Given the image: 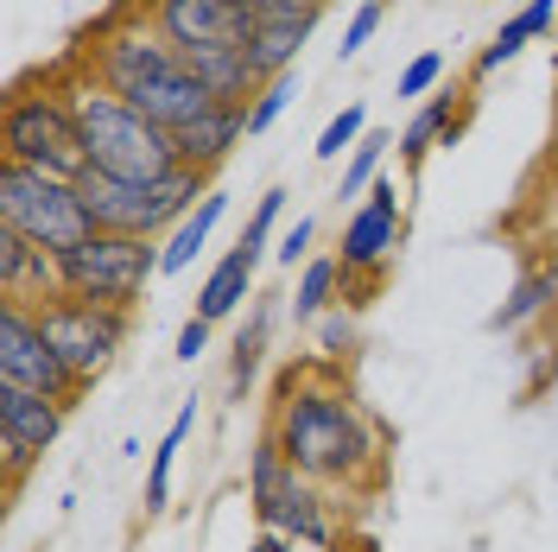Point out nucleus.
<instances>
[{
	"label": "nucleus",
	"mask_w": 558,
	"mask_h": 552,
	"mask_svg": "<svg viewBox=\"0 0 558 552\" xmlns=\"http://www.w3.org/2000/svg\"><path fill=\"white\" fill-rule=\"evenodd\" d=\"M267 432L317 489H362L381 477V425L330 375V362H292L279 375Z\"/></svg>",
	"instance_id": "1"
},
{
	"label": "nucleus",
	"mask_w": 558,
	"mask_h": 552,
	"mask_svg": "<svg viewBox=\"0 0 558 552\" xmlns=\"http://www.w3.org/2000/svg\"><path fill=\"white\" fill-rule=\"evenodd\" d=\"M89 76H96L102 89H114L121 103H134L140 115H146L153 128H166V134L191 128L197 115L216 108V96L184 70L178 45H166V38L153 33L146 13L96 33V45H89Z\"/></svg>",
	"instance_id": "2"
},
{
	"label": "nucleus",
	"mask_w": 558,
	"mask_h": 552,
	"mask_svg": "<svg viewBox=\"0 0 558 552\" xmlns=\"http://www.w3.org/2000/svg\"><path fill=\"white\" fill-rule=\"evenodd\" d=\"M70 108H76V128H83V153H89V172L108 178H134L153 184L178 166V146L166 128H153L134 103H121L114 89H102L89 70L70 83Z\"/></svg>",
	"instance_id": "3"
},
{
	"label": "nucleus",
	"mask_w": 558,
	"mask_h": 552,
	"mask_svg": "<svg viewBox=\"0 0 558 552\" xmlns=\"http://www.w3.org/2000/svg\"><path fill=\"white\" fill-rule=\"evenodd\" d=\"M83 191V209L102 236H140V242H166L191 209L216 191V178L197 172V166H172L153 184H134V178H108V172H83L76 178Z\"/></svg>",
	"instance_id": "4"
},
{
	"label": "nucleus",
	"mask_w": 558,
	"mask_h": 552,
	"mask_svg": "<svg viewBox=\"0 0 558 552\" xmlns=\"http://www.w3.org/2000/svg\"><path fill=\"white\" fill-rule=\"evenodd\" d=\"M0 159L13 166H33L51 178H76L89 172V153H83V128H76V108L70 89L51 83H20L7 108H0Z\"/></svg>",
	"instance_id": "5"
},
{
	"label": "nucleus",
	"mask_w": 558,
	"mask_h": 552,
	"mask_svg": "<svg viewBox=\"0 0 558 552\" xmlns=\"http://www.w3.org/2000/svg\"><path fill=\"white\" fill-rule=\"evenodd\" d=\"M0 223L20 229L45 254H70V248H83L96 236L83 191L70 178L33 172V166H13V159H0Z\"/></svg>",
	"instance_id": "6"
},
{
	"label": "nucleus",
	"mask_w": 558,
	"mask_h": 552,
	"mask_svg": "<svg viewBox=\"0 0 558 552\" xmlns=\"http://www.w3.org/2000/svg\"><path fill=\"white\" fill-rule=\"evenodd\" d=\"M58 274H64L70 299H96V305H121L134 311L146 299V286L159 279V242H140V236H89L83 248L58 254Z\"/></svg>",
	"instance_id": "7"
},
{
	"label": "nucleus",
	"mask_w": 558,
	"mask_h": 552,
	"mask_svg": "<svg viewBox=\"0 0 558 552\" xmlns=\"http://www.w3.org/2000/svg\"><path fill=\"white\" fill-rule=\"evenodd\" d=\"M38 331L51 337V349L64 356V369L76 375V387L89 394L114 369V356L128 349V337H134V311L96 305V299H70L64 292V299L38 305Z\"/></svg>",
	"instance_id": "8"
},
{
	"label": "nucleus",
	"mask_w": 558,
	"mask_h": 552,
	"mask_svg": "<svg viewBox=\"0 0 558 552\" xmlns=\"http://www.w3.org/2000/svg\"><path fill=\"white\" fill-rule=\"evenodd\" d=\"M407 248V204H400V184L381 178L355 209H343V242H337V261H343V279H375L393 267V254Z\"/></svg>",
	"instance_id": "9"
},
{
	"label": "nucleus",
	"mask_w": 558,
	"mask_h": 552,
	"mask_svg": "<svg viewBox=\"0 0 558 552\" xmlns=\"http://www.w3.org/2000/svg\"><path fill=\"white\" fill-rule=\"evenodd\" d=\"M0 381H7V387L51 394V400H64V407L83 400V387H76V375L64 369V356H58L51 337L38 331V311L7 305V299H0Z\"/></svg>",
	"instance_id": "10"
},
{
	"label": "nucleus",
	"mask_w": 558,
	"mask_h": 552,
	"mask_svg": "<svg viewBox=\"0 0 558 552\" xmlns=\"http://www.w3.org/2000/svg\"><path fill=\"white\" fill-rule=\"evenodd\" d=\"M70 407L33 387H7L0 381V457H7V495H20V483L33 477V464L58 445Z\"/></svg>",
	"instance_id": "11"
},
{
	"label": "nucleus",
	"mask_w": 558,
	"mask_h": 552,
	"mask_svg": "<svg viewBox=\"0 0 558 552\" xmlns=\"http://www.w3.org/2000/svg\"><path fill=\"white\" fill-rule=\"evenodd\" d=\"M140 13L178 51H191V45H242L247 51V38H254V13L229 7V0H146Z\"/></svg>",
	"instance_id": "12"
},
{
	"label": "nucleus",
	"mask_w": 558,
	"mask_h": 552,
	"mask_svg": "<svg viewBox=\"0 0 558 552\" xmlns=\"http://www.w3.org/2000/svg\"><path fill=\"white\" fill-rule=\"evenodd\" d=\"M317 20H324V7H305V0H279L267 13H254V38H247L254 76L274 83L286 70H299V51H305V38L317 33Z\"/></svg>",
	"instance_id": "13"
},
{
	"label": "nucleus",
	"mask_w": 558,
	"mask_h": 552,
	"mask_svg": "<svg viewBox=\"0 0 558 552\" xmlns=\"http://www.w3.org/2000/svg\"><path fill=\"white\" fill-rule=\"evenodd\" d=\"M0 299L7 305H51V299H64V274H58V254H45L33 248L20 229H7L0 223Z\"/></svg>",
	"instance_id": "14"
},
{
	"label": "nucleus",
	"mask_w": 558,
	"mask_h": 552,
	"mask_svg": "<svg viewBox=\"0 0 558 552\" xmlns=\"http://www.w3.org/2000/svg\"><path fill=\"white\" fill-rule=\"evenodd\" d=\"M463 121H470V96H463L457 83H445L438 96H425V103L400 121V134H393V146H400V166H407V172H418V166H425V153L457 146Z\"/></svg>",
	"instance_id": "15"
},
{
	"label": "nucleus",
	"mask_w": 558,
	"mask_h": 552,
	"mask_svg": "<svg viewBox=\"0 0 558 552\" xmlns=\"http://www.w3.org/2000/svg\"><path fill=\"white\" fill-rule=\"evenodd\" d=\"M242 140H247V103H216L191 128H178L172 146H178V166H197V172L216 178V166H229Z\"/></svg>",
	"instance_id": "16"
},
{
	"label": "nucleus",
	"mask_w": 558,
	"mask_h": 552,
	"mask_svg": "<svg viewBox=\"0 0 558 552\" xmlns=\"http://www.w3.org/2000/svg\"><path fill=\"white\" fill-rule=\"evenodd\" d=\"M299 464L279 451L274 432H260L254 439V451H247V515H254V527H279V515H286V502L299 495Z\"/></svg>",
	"instance_id": "17"
},
{
	"label": "nucleus",
	"mask_w": 558,
	"mask_h": 552,
	"mask_svg": "<svg viewBox=\"0 0 558 552\" xmlns=\"http://www.w3.org/2000/svg\"><path fill=\"white\" fill-rule=\"evenodd\" d=\"M558 311V254L546 248V254H533L521 267V279H514V292L495 305V317H488V331H501V337H521V331H533V324H546Z\"/></svg>",
	"instance_id": "18"
},
{
	"label": "nucleus",
	"mask_w": 558,
	"mask_h": 552,
	"mask_svg": "<svg viewBox=\"0 0 558 552\" xmlns=\"http://www.w3.org/2000/svg\"><path fill=\"white\" fill-rule=\"evenodd\" d=\"M254 274H260V261H254L247 248H222V254L209 261V274L197 279V311H191V317L222 324V317H235L242 305H254V299H260V292H254Z\"/></svg>",
	"instance_id": "19"
},
{
	"label": "nucleus",
	"mask_w": 558,
	"mask_h": 552,
	"mask_svg": "<svg viewBox=\"0 0 558 552\" xmlns=\"http://www.w3.org/2000/svg\"><path fill=\"white\" fill-rule=\"evenodd\" d=\"M553 20H558V0H526L521 13H508V20H501V33L470 58V83H488L495 70H508L526 45H539V38L553 33Z\"/></svg>",
	"instance_id": "20"
},
{
	"label": "nucleus",
	"mask_w": 558,
	"mask_h": 552,
	"mask_svg": "<svg viewBox=\"0 0 558 552\" xmlns=\"http://www.w3.org/2000/svg\"><path fill=\"white\" fill-rule=\"evenodd\" d=\"M222 216H229V191L216 184L204 204L191 209V216L178 223L172 236L159 242V274H166V279H172V274H191V267H197V254L209 248V236H216V223H222Z\"/></svg>",
	"instance_id": "21"
},
{
	"label": "nucleus",
	"mask_w": 558,
	"mask_h": 552,
	"mask_svg": "<svg viewBox=\"0 0 558 552\" xmlns=\"http://www.w3.org/2000/svg\"><path fill=\"white\" fill-rule=\"evenodd\" d=\"M274 299H279V292H260V299L247 305L242 331H235V344H229V400H247V387H254L260 362H267V337H274Z\"/></svg>",
	"instance_id": "22"
},
{
	"label": "nucleus",
	"mask_w": 558,
	"mask_h": 552,
	"mask_svg": "<svg viewBox=\"0 0 558 552\" xmlns=\"http://www.w3.org/2000/svg\"><path fill=\"white\" fill-rule=\"evenodd\" d=\"M337 299H343V261L337 254H312L299 267V286L286 292V311H292L299 331H312L324 311H337Z\"/></svg>",
	"instance_id": "23"
},
{
	"label": "nucleus",
	"mask_w": 558,
	"mask_h": 552,
	"mask_svg": "<svg viewBox=\"0 0 558 552\" xmlns=\"http://www.w3.org/2000/svg\"><path fill=\"white\" fill-rule=\"evenodd\" d=\"M191 425H197V394L178 407L172 425H166V439L153 445V464H146V520H159L166 508H172V470H178V451H184V439H191Z\"/></svg>",
	"instance_id": "24"
},
{
	"label": "nucleus",
	"mask_w": 558,
	"mask_h": 552,
	"mask_svg": "<svg viewBox=\"0 0 558 552\" xmlns=\"http://www.w3.org/2000/svg\"><path fill=\"white\" fill-rule=\"evenodd\" d=\"M274 533H286V540H299V547H317V552H337V515H330V495L317 483H299V495L286 502V515H279Z\"/></svg>",
	"instance_id": "25"
},
{
	"label": "nucleus",
	"mask_w": 558,
	"mask_h": 552,
	"mask_svg": "<svg viewBox=\"0 0 558 552\" xmlns=\"http://www.w3.org/2000/svg\"><path fill=\"white\" fill-rule=\"evenodd\" d=\"M387 146H393V134H387V128H368V134H362V146L349 153L343 178H337V204H343V209H355L387 178Z\"/></svg>",
	"instance_id": "26"
},
{
	"label": "nucleus",
	"mask_w": 558,
	"mask_h": 552,
	"mask_svg": "<svg viewBox=\"0 0 558 552\" xmlns=\"http://www.w3.org/2000/svg\"><path fill=\"white\" fill-rule=\"evenodd\" d=\"M362 134H368V103H349V108H337V115L324 121V134H317L312 159H324V166H337V159H349V153L362 146Z\"/></svg>",
	"instance_id": "27"
},
{
	"label": "nucleus",
	"mask_w": 558,
	"mask_h": 552,
	"mask_svg": "<svg viewBox=\"0 0 558 552\" xmlns=\"http://www.w3.org/2000/svg\"><path fill=\"white\" fill-rule=\"evenodd\" d=\"M292 103H299V70H286V76H274V83H260V89H254V103H247V140L274 134L279 115H286Z\"/></svg>",
	"instance_id": "28"
},
{
	"label": "nucleus",
	"mask_w": 558,
	"mask_h": 552,
	"mask_svg": "<svg viewBox=\"0 0 558 552\" xmlns=\"http://www.w3.org/2000/svg\"><path fill=\"white\" fill-rule=\"evenodd\" d=\"M445 76H451V58H445V51H418V58H407V64H400L393 96L418 108L425 96H438V89H445Z\"/></svg>",
	"instance_id": "29"
},
{
	"label": "nucleus",
	"mask_w": 558,
	"mask_h": 552,
	"mask_svg": "<svg viewBox=\"0 0 558 552\" xmlns=\"http://www.w3.org/2000/svg\"><path fill=\"white\" fill-rule=\"evenodd\" d=\"M286 197H292L286 184H267V191H260V204H254V216H247V229H242V242H235V248H247L254 261H267V248L279 242V216H286Z\"/></svg>",
	"instance_id": "30"
},
{
	"label": "nucleus",
	"mask_w": 558,
	"mask_h": 552,
	"mask_svg": "<svg viewBox=\"0 0 558 552\" xmlns=\"http://www.w3.org/2000/svg\"><path fill=\"white\" fill-rule=\"evenodd\" d=\"M381 20H387V0H355V13H349V26H343V45H337V58H355V51H368V38L381 33Z\"/></svg>",
	"instance_id": "31"
},
{
	"label": "nucleus",
	"mask_w": 558,
	"mask_h": 552,
	"mask_svg": "<svg viewBox=\"0 0 558 552\" xmlns=\"http://www.w3.org/2000/svg\"><path fill=\"white\" fill-rule=\"evenodd\" d=\"M312 331H317V356H324V362H343L349 344H355V311H349V305L324 311V317H317Z\"/></svg>",
	"instance_id": "32"
},
{
	"label": "nucleus",
	"mask_w": 558,
	"mask_h": 552,
	"mask_svg": "<svg viewBox=\"0 0 558 552\" xmlns=\"http://www.w3.org/2000/svg\"><path fill=\"white\" fill-rule=\"evenodd\" d=\"M312 242H317V223H312V216H299V223H286V229H279L274 261H279V267H292V274H299V267H305V261L317 254Z\"/></svg>",
	"instance_id": "33"
},
{
	"label": "nucleus",
	"mask_w": 558,
	"mask_h": 552,
	"mask_svg": "<svg viewBox=\"0 0 558 552\" xmlns=\"http://www.w3.org/2000/svg\"><path fill=\"white\" fill-rule=\"evenodd\" d=\"M209 337H216V324H204V317H184V331H178V362H184V369H197V362H204V349H209Z\"/></svg>",
	"instance_id": "34"
},
{
	"label": "nucleus",
	"mask_w": 558,
	"mask_h": 552,
	"mask_svg": "<svg viewBox=\"0 0 558 552\" xmlns=\"http://www.w3.org/2000/svg\"><path fill=\"white\" fill-rule=\"evenodd\" d=\"M247 552H299V540H286V533H274V527H260Z\"/></svg>",
	"instance_id": "35"
},
{
	"label": "nucleus",
	"mask_w": 558,
	"mask_h": 552,
	"mask_svg": "<svg viewBox=\"0 0 558 552\" xmlns=\"http://www.w3.org/2000/svg\"><path fill=\"white\" fill-rule=\"evenodd\" d=\"M229 7H242V13H267V7H279V0H229Z\"/></svg>",
	"instance_id": "36"
},
{
	"label": "nucleus",
	"mask_w": 558,
	"mask_h": 552,
	"mask_svg": "<svg viewBox=\"0 0 558 552\" xmlns=\"http://www.w3.org/2000/svg\"><path fill=\"white\" fill-rule=\"evenodd\" d=\"M546 216L558 223V172H553V184H546Z\"/></svg>",
	"instance_id": "37"
},
{
	"label": "nucleus",
	"mask_w": 558,
	"mask_h": 552,
	"mask_svg": "<svg viewBox=\"0 0 558 552\" xmlns=\"http://www.w3.org/2000/svg\"><path fill=\"white\" fill-rule=\"evenodd\" d=\"M553 362H558V337H553Z\"/></svg>",
	"instance_id": "38"
},
{
	"label": "nucleus",
	"mask_w": 558,
	"mask_h": 552,
	"mask_svg": "<svg viewBox=\"0 0 558 552\" xmlns=\"http://www.w3.org/2000/svg\"><path fill=\"white\" fill-rule=\"evenodd\" d=\"M553 254H558V242H553Z\"/></svg>",
	"instance_id": "39"
}]
</instances>
